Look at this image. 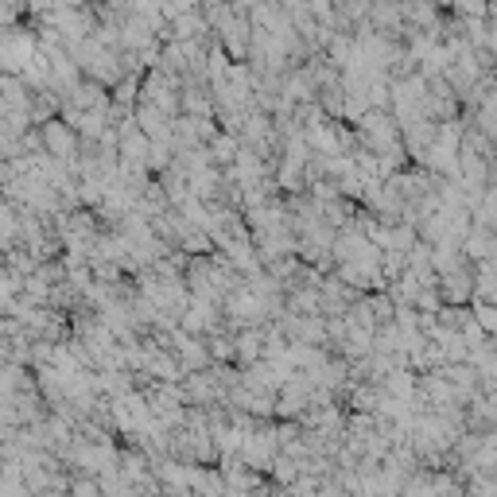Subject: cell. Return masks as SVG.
<instances>
[{"label":"cell","instance_id":"1","mask_svg":"<svg viewBox=\"0 0 497 497\" xmlns=\"http://www.w3.org/2000/svg\"><path fill=\"white\" fill-rule=\"evenodd\" d=\"M82 5H86V8H94V12H97V8H109V5H113V0H82Z\"/></svg>","mask_w":497,"mask_h":497}]
</instances>
